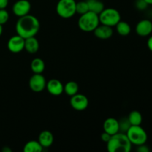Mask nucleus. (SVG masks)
Instances as JSON below:
<instances>
[{
	"label": "nucleus",
	"mask_w": 152,
	"mask_h": 152,
	"mask_svg": "<svg viewBox=\"0 0 152 152\" xmlns=\"http://www.w3.org/2000/svg\"><path fill=\"white\" fill-rule=\"evenodd\" d=\"M2 151H4V152H11V149H10V148H9L8 147H4V148H3L2 149Z\"/></svg>",
	"instance_id": "7c9ffc66"
},
{
	"label": "nucleus",
	"mask_w": 152,
	"mask_h": 152,
	"mask_svg": "<svg viewBox=\"0 0 152 152\" xmlns=\"http://www.w3.org/2000/svg\"><path fill=\"white\" fill-rule=\"evenodd\" d=\"M90 11L94 12L99 15L105 8L104 4L99 0H86Z\"/></svg>",
	"instance_id": "6ab92c4d"
},
{
	"label": "nucleus",
	"mask_w": 152,
	"mask_h": 152,
	"mask_svg": "<svg viewBox=\"0 0 152 152\" xmlns=\"http://www.w3.org/2000/svg\"><path fill=\"white\" fill-rule=\"evenodd\" d=\"M45 78L42 74H34L29 80V87L34 92L39 93L46 87Z\"/></svg>",
	"instance_id": "1a4fd4ad"
},
{
	"label": "nucleus",
	"mask_w": 152,
	"mask_h": 152,
	"mask_svg": "<svg viewBox=\"0 0 152 152\" xmlns=\"http://www.w3.org/2000/svg\"><path fill=\"white\" fill-rule=\"evenodd\" d=\"M147 46H148V49L152 52V36L148 38V41H147Z\"/></svg>",
	"instance_id": "c756f323"
},
{
	"label": "nucleus",
	"mask_w": 152,
	"mask_h": 152,
	"mask_svg": "<svg viewBox=\"0 0 152 152\" xmlns=\"http://www.w3.org/2000/svg\"><path fill=\"white\" fill-rule=\"evenodd\" d=\"M39 29V21L35 16L31 14L19 17L16 24V34L24 39L36 37Z\"/></svg>",
	"instance_id": "f257e3e1"
},
{
	"label": "nucleus",
	"mask_w": 152,
	"mask_h": 152,
	"mask_svg": "<svg viewBox=\"0 0 152 152\" xmlns=\"http://www.w3.org/2000/svg\"><path fill=\"white\" fill-rule=\"evenodd\" d=\"M111 135L109 134H108L107 132H103V133L101 134V139H102V140L103 141V142H108V140H110V138H111Z\"/></svg>",
	"instance_id": "cd10ccee"
},
{
	"label": "nucleus",
	"mask_w": 152,
	"mask_h": 152,
	"mask_svg": "<svg viewBox=\"0 0 152 152\" xmlns=\"http://www.w3.org/2000/svg\"><path fill=\"white\" fill-rule=\"evenodd\" d=\"M2 32H3L2 25H0V37H1V34H2Z\"/></svg>",
	"instance_id": "2f4dec72"
},
{
	"label": "nucleus",
	"mask_w": 152,
	"mask_h": 152,
	"mask_svg": "<svg viewBox=\"0 0 152 152\" xmlns=\"http://www.w3.org/2000/svg\"><path fill=\"white\" fill-rule=\"evenodd\" d=\"M39 49V42L36 37H31L25 39V50L28 53L34 54Z\"/></svg>",
	"instance_id": "dca6fc26"
},
{
	"label": "nucleus",
	"mask_w": 152,
	"mask_h": 152,
	"mask_svg": "<svg viewBox=\"0 0 152 152\" xmlns=\"http://www.w3.org/2000/svg\"><path fill=\"white\" fill-rule=\"evenodd\" d=\"M45 68L44 61L40 58H34L31 62V69L34 74H42Z\"/></svg>",
	"instance_id": "f3484780"
},
{
	"label": "nucleus",
	"mask_w": 152,
	"mask_h": 152,
	"mask_svg": "<svg viewBox=\"0 0 152 152\" xmlns=\"http://www.w3.org/2000/svg\"><path fill=\"white\" fill-rule=\"evenodd\" d=\"M44 149L38 140H31L23 148L24 152H42Z\"/></svg>",
	"instance_id": "a211bd4d"
},
{
	"label": "nucleus",
	"mask_w": 152,
	"mask_h": 152,
	"mask_svg": "<svg viewBox=\"0 0 152 152\" xmlns=\"http://www.w3.org/2000/svg\"><path fill=\"white\" fill-rule=\"evenodd\" d=\"M148 4H152V0H145Z\"/></svg>",
	"instance_id": "473e14b6"
},
{
	"label": "nucleus",
	"mask_w": 152,
	"mask_h": 152,
	"mask_svg": "<svg viewBox=\"0 0 152 152\" xmlns=\"http://www.w3.org/2000/svg\"><path fill=\"white\" fill-rule=\"evenodd\" d=\"M115 27L119 35L123 36V37H126V36L129 35L131 31H132L131 25L128 22H125V21L120 20Z\"/></svg>",
	"instance_id": "aec40b11"
},
{
	"label": "nucleus",
	"mask_w": 152,
	"mask_h": 152,
	"mask_svg": "<svg viewBox=\"0 0 152 152\" xmlns=\"http://www.w3.org/2000/svg\"><path fill=\"white\" fill-rule=\"evenodd\" d=\"M126 134L132 145L137 146L145 144L148 140L146 132L140 126H131Z\"/></svg>",
	"instance_id": "39448f33"
},
{
	"label": "nucleus",
	"mask_w": 152,
	"mask_h": 152,
	"mask_svg": "<svg viewBox=\"0 0 152 152\" xmlns=\"http://www.w3.org/2000/svg\"><path fill=\"white\" fill-rule=\"evenodd\" d=\"M131 126H140L142 122V116L138 111H132L127 117Z\"/></svg>",
	"instance_id": "412c9836"
},
{
	"label": "nucleus",
	"mask_w": 152,
	"mask_h": 152,
	"mask_svg": "<svg viewBox=\"0 0 152 152\" xmlns=\"http://www.w3.org/2000/svg\"><path fill=\"white\" fill-rule=\"evenodd\" d=\"M137 151L139 152H149L150 148L147 146L145 144H142V145H138L137 148Z\"/></svg>",
	"instance_id": "bb28decb"
},
{
	"label": "nucleus",
	"mask_w": 152,
	"mask_h": 152,
	"mask_svg": "<svg viewBox=\"0 0 152 152\" xmlns=\"http://www.w3.org/2000/svg\"><path fill=\"white\" fill-rule=\"evenodd\" d=\"M79 86L76 82L69 81L64 86V92L68 96H72L78 93Z\"/></svg>",
	"instance_id": "4be33fe9"
},
{
	"label": "nucleus",
	"mask_w": 152,
	"mask_h": 152,
	"mask_svg": "<svg viewBox=\"0 0 152 152\" xmlns=\"http://www.w3.org/2000/svg\"><path fill=\"white\" fill-rule=\"evenodd\" d=\"M53 140H54V137H53V134L50 131H42L39 134L38 141L44 148L51 146L53 143Z\"/></svg>",
	"instance_id": "2eb2a0df"
},
{
	"label": "nucleus",
	"mask_w": 152,
	"mask_h": 152,
	"mask_svg": "<svg viewBox=\"0 0 152 152\" xmlns=\"http://www.w3.org/2000/svg\"><path fill=\"white\" fill-rule=\"evenodd\" d=\"M99 23L109 27H114L121 20L120 13L117 9L108 7L104 8L99 14Z\"/></svg>",
	"instance_id": "20e7f679"
},
{
	"label": "nucleus",
	"mask_w": 152,
	"mask_h": 152,
	"mask_svg": "<svg viewBox=\"0 0 152 152\" xmlns=\"http://www.w3.org/2000/svg\"><path fill=\"white\" fill-rule=\"evenodd\" d=\"M103 131L111 135H114L120 132L119 120L114 117L107 118L103 123Z\"/></svg>",
	"instance_id": "4468645a"
},
{
	"label": "nucleus",
	"mask_w": 152,
	"mask_h": 152,
	"mask_svg": "<svg viewBox=\"0 0 152 152\" xmlns=\"http://www.w3.org/2000/svg\"><path fill=\"white\" fill-rule=\"evenodd\" d=\"M45 88L50 94L53 96H59L64 92V86L60 80L51 79L46 83Z\"/></svg>",
	"instance_id": "9b49d317"
},
{
	"label": "nucleus",
	"mask_w": 152,
	"mask_h": 152,
	"mask_svg": "<svg viewBox=\"0 0 152 152\" xmlns=\"http://www.w3.org/2000/svg\"><path fill=\"white\" fill-rule=\"evenodd\" d=\"M106 144L107 150L109 152H130L132 148V142L123 132L111 135Z\"/></svg>",
	"instance_id": "f03ea898"
},
{
	"label": "nucleus",
	"mask_w": 152,
	"mask_h": 152,
	"mask_svg": "<svg viewBox=\"0 0 152 152\" xmlns=\"http://www.w3.org/2000/svg\"><path fill=\"white\" fill-rule=\"evenodd\" d=\"M119 126H120V132L126 133L128 129L130 128L131 124L128 118H124L119 121Z\"/></svg>",
	"instance_id": "b1692460"
},
{
	"label": "nucleus",
	"mask_w": 152,
	"mask_h": 152,
	"mask_svg": "<svg viewBox=\"0 0 152 152\" xmlns=\"http://www.w3.org/2000/svg\"><path fill=\"white\" fill-rule=\"evenodd\" d=\"M7 47L9 51L11 53H20L25 50V39L18 34L13 36L7 41Z\"/></svg>",
	"instance_id": "0eeeda50"
},
{
	"label": "nucleus",
	"mask_w": 152,
	"mask_h": 152,
	"mask_svg": "<svg viewBox=\"0 0 152 152\" xmlns=\"http://www.w3.org/2000/svg\"><path fill=\"white\" fill-rule=\"evenodd\" d=\"M8 5V0H0V9H5Z\"/></svg>",
	"instance_id": "c85d7f7f"
},
{
	"label": "nucleus",
	"mask_w": 152,
	"mask_h": 152,
	"mask_svg": "<svg viewBox=\"0 0 152 152\" xmlns=\"http://www.w3.org/2000/svg\"><path fill=\"white\" fill-rule=\"evenodd\" d=\"M10 18L9 13L5 9H0V25H3L7 23Z\"/></svg>",
	"instance_id": "393cba45"
},
{
	"label": "nucleus",
	"mask_w": 152,
	"mask_h": 152,
	"mask_svg": "<svg viewBox=\"0 0 152 152\" xmlns=\"http://www.w3.org/2000/svg\"><path fill=\"white\" fill-rule=\"evenodd\" d=\"M93 32L96 38L99 39H108L112 37L114 31L111 27L99 24Z\"/></svg>",
	"instance_id": "ddd939ff"
},
{
	"label": "nucleus",
	"mask_w": 152,
	"mask_h": 152,
	"mask_svg": "<svg viewBox=\"0 0 152 152\" xmlns=\"http://www.w3.org/2000/svg\"><path fill=\"white\" fill-rule=\"evenodd\" d=\"M148 4L145 0H136L135 6L139 10H144L148 7Z\"/></svg>",
	"instance_id": "a878e982"
},
{
	"label": "nucleus",
	"mask_w": 152,
	"mask_h": 152,
	"mask_svg": "<svg viewBox=\"0 0 152 152\" xmlns=\"http://www.w3.org/2000/svg\"><path fill=\"white\" fill-rule=\"evenodd\" d=\"M31 9V4L28 0H18L12 7L13 14L19 18L29 14Z\"/></svg>",
	"instance_id": "9d476101"
},
{
	"label": "nucleus",
	"mask_w": 152,
	"mask_h": 152,
	"mask_svg": "<svg viewBox=\"0 0 152 152\" xmlns=\"http://www.w3.org/2000/svg\"><path fill=\"white\" fill-rule=\"evenodd\" d=\"M136 33L140 37H148L152 33V22L149 19H142L136 25Z\"/></svg>",
	"instance_id": "f8f14e48"
},
{
	"label": "nucleus",
	"mask_w": 152,
	"mask_h": 152,
	"mask_svg": "<svg viewBox=\"0 0 152 152\" xmlns=\"http://www.w3.org/2000/svg\"><path fill=\"white\" fill-rule=\"evenodd\" d=\"M71 106L74 110L78 111H82L88 108L89 104L88 99L87 96L82 94H76L74 96H71L70 99Z\"/></svg>",
	"instance_id": "6e6552de"
},
{
	"label": "nucleus",
	"mask_w": 152,
	"mask_h": 152,
	"mask_svg": "<svg viewBox=\"0 0 152 152\" xmlns=\"http://www.w3.org/2000/svg\"><path fill=\"white\" fill-rule=\"evenodd\" d=\"M99 24V15L90 10L80 15L78 19L79 28L84 32H93Z\"/></svg>",
	"instance_id": "7ed1b4c3"
},
{
	"label": "nucleus",
	"mask_w": 152,
	"mask_h": 152,
	"mask_svg": "<svg viewBox=\"0 0 152 152\" xmlns=\"http://www.w3.org/2000/svg\"><path fill=\"white\" fill-rule=\"evenodd\" d=\"M88 11H89V8L87 1H80L77 2V4H76V13L82 15L87 13Z\"/></svg>",
	"instance_id": "5701e85b"
},
{
	"label": "nucleus",
	"mask_w": 152,
	"mask_h": 152,
	"mask_svg": "<svg viewBox=\"0 0 152 152\" xmlns=\"http://www.w3.org/2000/svg\"><path fill=\"white\" fill-rule=\"evenodd\" d=\"M75 0H59L56 6L58 16L62 19H70L76 14Z\"/></svg>",
	"instance_id": "423d86ee"
}]
</instances>
